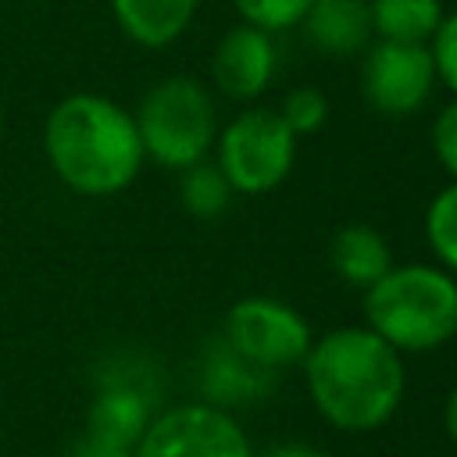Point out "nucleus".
I'll return each instance as SVG.
<instances>
[{
    "label": "nucleus",
    "mask_w": 457,
    "mask_h": 457,
    "mask_svg": "<svg viewBox=\"0 0 457 457\" xmlns=\"http://www.w3.org/2000/svg\"><path fill=\"white\" fill-rule=\"evenodd\" d=\"M300 364L318 414L343 432H371L386 425L403 400V361L368 325L325 332L311 343Z\"/></svg>",
    "instance_id": "1"
},
{
    "label": "nucleus",
    "mask_w": 457,
    "mask_h": 457,
    "mask_svg": "<svg viewBox=\"0 0 457 457\" xmlns=\"http://www.w3.org/2000/svg\"><path fill=\"white\" fill-rule=\"evenodd\" d=\"M43 150L57 179L82 196L125 189L146 157L136 118L100 93L64 96L46 118Z\"/></svg>",
    "instance_id": "2"
},
{
    "label": "nucleus",
    "mask_w": 457,
    "mask_h": 457,
    "mask_svg": "<svg viewBox=\"0 0 457 457\" xmlns=\"http://www.w3.org/2000/svg\"><path fill=\"white\" fill-rule=\"evenodd\" d=\"M364 318L396 353H421L457 336V275L439 264H393L364 289Z\"/></svg>",
    "instance_id": "3"
},
{
    "label": "nucleus",
    "mask_w": 457,
    "mask_h": 457,
    "mask_svg": "<svg viewBox=\"0 0 457 457\" xmlns=\"http://www.w3.org/2000/svg\"><path fill=\"white\" fill-rule=\"evenodd\" d=\"M132 118L143 154L175 171L204 161L218 136L214 100L207 86L189 75H171L150 86Z\"/></svg>",
    "instance_id": "4"
},
{
    "label": "nucleus",
    "mask_w": 457,
    "mask_h": 457,
    "mask_svg": "<svg viewBox=\"0 0 457 457\" xmlns=\"http://www.w3.org/2000/svg\"><path fill=\"white\" fill-rule=\"evenodd\" d=\"M214 164L232 193L261 196L278 189L296 161V136L278 111L246 107L214 136Z\"/></svg>",
    "instance_id": "5"
},
{
    "label": "nucleus",
    "mask_w": 457,
    "mask_h": 457,
    "mask_svg": "<svg viewBox=\"0 0 457 457\" xmlns=\"http://www.w3.org/2000/svg\"><path fill=\"white\" fill-rule=\"evenodd\" d=\"M225 343L257 368L275 371L286 364H300L314 336L296 307L275 296H243L228 307Z\"/></svg>",
    "instance_id": "6"
},
{
    "label": "nucleus",
    "mask_w": 457,
    "mask_h": 457,
    "mask_svg": "<svg viewBox=\"0 0 457 457\" xmlns=\"http://www.w3.org/2000/svg\"><path fill=\"white\" fill-rule=\"evenodd\" d=\"M436 64L425 43H368L361 61V96L375 114L411 118L436 89Z\"/></svg>",
    "instance_id": "7"
},
{
    "label": "nucleus",
    "mask_w": 457,
    "mask_h": 457,
    "mask_svg": "<svg viewBox=\"0 0 457 457\" xmlns=\"http://www.w3.org/2000/svg\"><path fill=\"white\" fill-rule=\"evenodd\" d=\"M132 457H253V450L221 407L182 403L146 425Z\"/></svg>",
    "instance_id": "8"
},
{
    "label": "nucleus",
    "mask_w": 457,
    "mask_h": 457,
    "mask_svg": "<svg viewBox=\"0 0 457 457\" xmlns=\"http://www.w3.org/2000/svg\"><path fill=\"white\" fill-rule=\"evenodd\" d=\"M275 64H278V54H275L271 32L243 21L218 39L214 57H211V75L225 96L253 100L271 86Z\"/></svg>",
    "instance_id": "9"
},
{
    "label": "nucleus",
    "mask_w": 457,
    "mask_h": 457,
    "mask_svg": "<svg viewBox=\"0 0 457 457\" xmlns=\"http://www.w3.org/2000/svg\"><path fill=\"white\" fill-rule=\"evenodd\" d=\"M300 25L307 43L328 57H353L371 43L368 0H311Z\"/></svg>",
    "instance_id": "10"
},
{
    "label": "nucleus",
    "mask_w": 457,
    "mask_h": 457,
    "mask_svg": "<svg viewBox=\"0 0 457 457\" xmlns=\"http://www.w3.org/2000/svg\"><path fill=\"white\" fill-rule=\"evenodd\" d=\"M328 261H332V271L343 282L368 289L371 282H378L393 268V250H389L386 236L375 225H368V221H346V225H339L332 232Z\"/></svg>",
    "instance_id": "11"
},
{
    "label": "nucleus",
    "mask_w": 457,
    "mask_h": 457,
    "mask_svg": "<svg viewBox=\"0 0 457 457\" xmlns=\"http://www.w3.org/2000/svg\"><path fill=\"white\" fill-rule=\"evenodd\" d=\"M200 0H111L114 21L139 46H168L193 21Z\"/></svg>",
    "instance_id": "12"
},
{
    "label": "nucleus",
    "mask_w": 457,
    "mask_h": 457,
    "mask_svg": "<svg viewBox=\"0 0 457 457\" xmlns=\"http://www.w3.org/2000/svg\"><path fill=\"white\" fill-rule=\"evenodd\" d=\"M146 425H150L146 400L132 386H107L89 407L86 436L121 446V450H132L139 443V436L146 432Z\"/></svg>",
    "instance_id": "13"
},
{
    "label": "nucleus",
    "mask_w": 457,
    "mask_h": 457,
    "mask_svg": "<svg viewBox=\"0 0 457 457\" xmlns=\"http://www.w3.org/2000/svg\"><path fill=\"white\" fill-rule=\"evenodd\" d=\"M371 32L389 43H425L443 21V0H368Z\"/></svg>",
    "instance_id": "14"
},
{
    "label": "nucleus",
    "mask_w": 457,
    "mask_h": 457,
    "mask_svg": "<svg viewBox=\"0 0 457 457\" xmlns=\"http://www.w3.org/2000/svg\"><path fill=\"white\" fill-rule=\"evenodd\" d=\"M261 375H268V368H257L253 361L239 357V353L225 343V350L211 357L204 378H207V393H211L214 400H221V403H239V400H246V396L257 393V378H261Z\"/></svg>",
    "instance_id": "15"
},
{
    "label": "nucleus",
    "mask_w": 457,
    "mask_h": 457,
    "mask_svg": "<svg viewBox=\"0 0 457 457\" xmlns=\"http://www.w3.org/2000/svg\"><path fill=\"white\" fill-rule=\"evenodd\" d=\"M179 193H182L186 211L196 218H218L232 200V186L225 182V175L218 171L214 161H196V164L182 168Z\"/></svg>",
    "instance_id": "16"
},
{
    "label": "nucleus",
    "mask_w": 457,
    "mask_h": 457,
    "mask_svg": "<svg viewBox=\"0 0 457 457\" xmlns=\"http://www.w3.org/2000/svg\"><path fill=\"white\" fill-rule=\"evenodd\" d=\"M425 239L439 268L457 275V182L443 186L425 211Z\"/></svg>",
    "instance_id": "17"
},
{
    "label": "nucleus",
    "mask_w": 457,
    "mask_h": 457,
    "mask_svg": "<svg viewBox=\"0 0 457 457\" xmlns=\"http://www.w3.org/2000/svg\"><path fill=\"white\" fill-rule=\"evenodd\" d=\"M239 18L253 29H264V32H282V29H293L303 21L311 0H232Z\"/></svg>",
    "instance_id": "18"
},
{
    "label": "nucleus",
    "mask_w": 457,
    "mask_h": 457,
    "mask_svg": "<svg viewBox=\"0 0 457 457\" xmlns=\"http://www.w3.org/2000/svg\"><path fill=\"white\" fill-rule=\"evenodd\" d=\"M278 114L293 129V136H311V132H318L328 121V100L314 86H296V89L286 93Z\"/></svg>",
    "instance_id": "19"
},
{
    "label": "nucleus",
    "mask_w": 457,
    "mask_h": 457,
    "mask_svg": "<svg viewBox=\"0 0 457 457\" xmlns=\"http://www.w3.org/2000/svg\"><path fill=\"white\" fill-rule=\"evenodd\" d=\"M432 50V64H436V79L457 96V11L443 14L436 36L428 39Z\"/></svg>",
    "instance_id": "20"
},
{
    "label": "nucleus",
    "mask_w": 457,
    "mask_h": 457,
    "mask_svg": "<svg viewBox=\"0 0 457 457\" xmlns=\"http://www.w3.org/2000/svg\"><path fill=\"white\" fill-rule=\"evenodd\" d=\"M432 150H436V161L443 164V171L457 182V96L432 121Z\"/></svg>",
    "instance_id": "21"
},
{
    "label": "nucleus",
    "mask_w": 457,
    "mask_h": 457,
    "mask_svg": "<svg viewBox=\"0 0 457 457\" xmlns=\"http://www.w3.org/2000/svg\"><path fill=\"white\" fill-rule=\"evenodd\" d=\"M75 457H132V450H121V446H111V443H100L93 436H86L75 450Z\"/></svg>",
    "instance_id": "22"
},
{
    "label": "nucleus",
    "mask_w": 457,
    "mask_h": 457,
    "mask_svg": "<svg viewBox=\"0 0 457 457\" xmlns=\"http://www.w3.org/2000/svg\"><path fill=\"white\" fill-rule=\"evenodd\" d=\"M261 457H321V453L314 446H303V443H282V446L264 450Z\"/></svg>",
    "instance_id": "23"
},
{
    "label": "nucleus",
    "mask_w": 457,
    "mask_h": 457,
    "mask_svg": "<svg viewBox=\"0 0 457 457\" xmlns=\"http://www.w3.org/2000/svg\"><path fill=\"white\" fill-rule=\"evenodd\" d=\"M443 425H446V436L453 439L457 446V389L446 396V407H443Z\"/></svg>",
    "instance_id": "24"
},
{
    "label": "nucleus",
    "mask_w": 457,
    "mask_h": 457,
    "mask_svg": "<svg viewBox=\"0 0 457 457\" xmlns=\"http://www.w3.org/2000/svg\"><path fill=\"white\" fill-rule=\"evenodd\" d=\"M0 132H4V107H0Z\"/></svg>",
    "instance_id": "25"
}]
</instances>
